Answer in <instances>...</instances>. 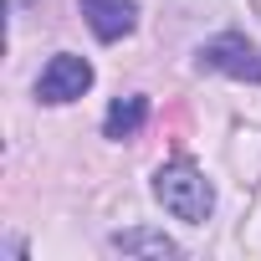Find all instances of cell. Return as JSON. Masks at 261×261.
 Listing matches in <instances>:
<instances>
[{
  "mask_svg": "<svg viewBox=\"0 0 261 261\" xmlns=\"http://www.w3.org/2000/svg\"><path fill=\"white\" fill-rule=\"evenodd\" d=\"M154 195H159V205L174 220H190V225H200L215 210V190H210V179L195 164H164L154 174Z\"/></svg>",
  "mask_w": 261,
  "mask_h": 261,
  "instance_id": "1",
  "label": "cell"
},
{
  "mask_svg": "<svg viewBox=\"0 0 261 261\" xmlns=\"http://www.w3.org/2000/svg\"><path fill=\"white\" fill-rule=\"evenodd\" d=\"M92 87V67H87V57H77V51H57L46 67H41V77H36V97L41 102H72V97H82Z\"/></svg>",
  "mask_w": 261,
  "mask_h": 261,
  "instance_id": "2",
  "label": "cell"
},
{
  "mask_svg": "<svg viewBox=\"0 0 261 261\" xmlns=\"http://www.w3.org/2000/svg\"><path fill=\"white\" fill-rule=\"evenodd\" d=\"M200 67L261 87V46H251L246 36H215V41H205L200 46Z\"/></svg>",
  "mask_w": 261,
  "mask_h": 261,
  "instance_id": "3",
  "label": "cell"
},
{
  "mask_svg": "<svg viewBox=\"0 0 261 261\" xmlns=\"http://www.w3.org/2000/svg\"><path fill=\"white\" fill-rule=\"evenodd\" d=\"M77 6H82V16H87V26H92L97 41H118V36L134 31V21H139L134 0H77Z\"/></svg>",
  "mask_w": 261,
  "mask_h": 261,
  "instance_id": "4",
  "label": "cell"
},
{
  "mask_svg": "<svg viewBox=\"0 0 261 261\" xmlns=\"http://www.w3.org/2000/svg\"><path fill=\"white\" fill-rule=\"evenodd\" d=\"M144 118H149V97H118L113 108H108V118H102V134L108 139H134L139 128H144Z\"/></svg>",
  "mask_w": 261,
  "mask_h": 261,
  "instance_id": "5",
  "label": "cell"
},
{
  "mask_svg": "<svg viewBox=\"0 0 261 261\" xmlns=\"http://www.w3.org/2000/svg\"><path fill=\"white\" fill-rule=\"evenodd\" d=\"M113 251H123V256H174L179 246L164 236V230H118L113 236Z\"/></svg>",
  "mask_w": 261,
  "mask_h": 261,
  "instance_id": "6",
  "label": "cell"
}]
</instances>
